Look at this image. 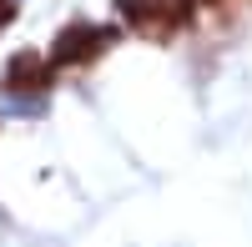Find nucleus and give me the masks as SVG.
<instances>
[{
  "mask_svg": "<svg viewBox=\"0 0 252 247\" xmlns=\"http://www.w3.org/2000/svg\"><path fill=\"white\" fill-rule=\"evenodd\" d=\"M10 20H15V0H0V31H5Z\"/></svg>",
  "mask_w": 252,
  "mask_h": 247,
  "instance_id": "3",
  "label": "nucleus"
},
{
  "mask_svg": "<svg viewBox=\"0 0 252 247\" xmlns=\"http://www.w3.org/2000/svg\"><path fill=\"white\" fill-rule=\"evenodd\" d=\"M0 81H5V91H15V96H35V91H46L56 81V71H51V61L40 51H20V56H10V66H5Z\"/></svg>",
  "mask_w": 252,
  "mask_h": 247,
  "instance_id": "2",
  "label": "nucleus"
},
{
  "mask_svg": "<svg viewBox=\"0 0 252 247\" xmlns=\"http://www.w3.org/2000/svg\"><path fill=\"white\" fill-rule=\"evenodd\" d=\"M106 40H111V31L91 26V20H71V26L51 40V56L46 61H51V71H61V66H86V61H96L101 51H106Z\"/></svg>",
  "mask_w": 252,
  "mask_h": 247,
  "instance_id": "1",
  "label": "nucleus"
}]
</instances>
